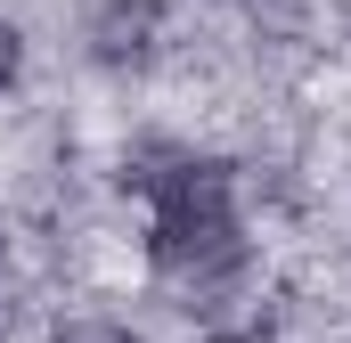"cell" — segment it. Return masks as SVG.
I'll return each mask as SVG.
<instances>
[{"instance_id": "6da1fadb", "label": "cell", "mask_w": 351, "mask_h": 343, "mask_svg": "<svg viewBox=\"0 0 351 343\" xmlns=\"http://www.w3.org/2000/svg\"><path fill=\"white\" fill-rule=\"evenodd\" d=\"M123 188L147 196V261L180 294V311L221 319L229 303H245L254 229H245V196H237L229 156H204L180 139H139L123 156Z\"/></svg>"}, {"instance_id": "7a4b0ae2", "label": "cell", "mask_w": 351, "mask_h": 343, "mask_svg": "<svg viewBox=\"0 0 351 343\" xmlns=\"http://www.w3.org/2000/svg\"><path fill=\"white\" fill-rule=\"evenodd\" d=\"M164 49V0H106L90 16V58L106 74H147Z\"/></svg>"}, {"instance_id": "3957f363", "label": "cell", "mask_w": 351, "mask_h": 343, "mask_svg": "<svg viewBox=\"0 0 351 343\" xmlns=\"http://www.w3.org/2000/svg\"><path fill=\"white\" fill-rule=\"evenodd\" d=\"M49 343H147V335H131L123 319H66Z\"/></svg>"}, {"instance_id": "277c9868", "label": "cell", "mask_w": 351, "mask_h": 343, "mask_svg": "<svg viewBox=\"0 0 351 343\" xmlns=\"http://www.w3.org/2000/svg\"><path fill=\"white\" fill-rule=\"evenodd\" d=\"M25 74V33H16V16H0V90Z\"/></svg>"}, {"instance_id": "5b68a950", "label": "cell", "mask_w": 351, "mask_h": 343, "mask_svg": "<svg viewBox=\"0 0 351 343\" xmlns=\"http://www.w3.org/2000/svg\"><path fill=\"white\" fill-rule=\"evenodd\" d=\"M0 254H8V237H0Z\"/></svg>"}]
</instances>
